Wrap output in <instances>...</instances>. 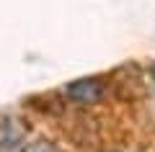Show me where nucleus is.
I'll return each mask as SVG.
<instances>
[{"label":"nucleus","mask_w":155,"mask_h":152,"mask_svg":"<svg viewBox=\"0 0 155 152\" xmlns=\"http://www.w3.org/2000/svg\"><path fill=\"white\" fill-rule=\"evenodd\" d=\"M60 95L72 106L91 108V106H98L106 101V95H109V80L104 75L75 77V80H67L60 85Z\"/></svg>","instance_id":"f257e3e1"},{"label":"nucleus","mask_w":155,"mask_h":152,"mask_svg":"<svg viewBox=\"0 0 155 152\" xmlns=\"http://www.w3.org/2000/svg\"><path fill=\"white\" fill-rule=\"evenodd\" d=\"M28 139V121L16 114H0V152H21Z\"/></svg>","instance_id":"f03ea898"},{"label":"nucleus","mask_w":155,"mask_h":152,"mask_svg":"<svg viewBox=\"0 0 155 152\" xmlns=\"http://www.w3.org/2000/svg\"><path fill=\"white\" fill-rule=\"evenodd\" d=\"M21 152H62V147L49 137H28L23 142Z\"/></svg>","instance_id":"7ed1b4c3"},{"label":"nucleus","mask_w":155,"mask_h":152,"mask_svg":"<svg viewBox=\"0 0 155 152\" xmlns=\"http://www.w3.org/2000/svg\"><path fill=\"white\" fill-rule=\"evenodd\" d=\"M150 75H153V80H155V65H153V70H150Z\"/></svg>","instance_id":"20e7f679"}]
</instances>
